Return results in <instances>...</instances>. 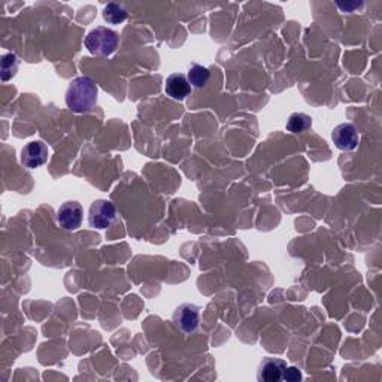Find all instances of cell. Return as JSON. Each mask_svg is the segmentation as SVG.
<instances>
[{
	"instance_id": "cell-1",
	"label": "cell",
	"mask_w": 382,
	"mask_h": 382,
	"mask_svg": "<svg viewBox=\"0 0 382 382\" xmlns=\"http://www.w3.org/2000/svg\"><path fill=\"white\" fill-rule=\"evenodd\" d=\"M99 88L94 81L88 77L75 78L68 87L66 105L77 114L92 111L97 103Z\"/></svg>"
},
{
	"instance_id": "cell-2",
	"label": "cell",
	"mask_w": 382,
	"mask_h": 382,
	"mask_svg": "<svg viewBox=\"0 0 382 382\" xmlns=\"http://www.w3.org/2000/svg\"><path fill=\"white\" fill-rule=\"evenodd\" d=\"M118 33L108 27H96L87 34L86 47L94 56H112L118 48Z\"/></svg>"
},
{
	"instance_id": "cell-3",
	"label": "cell",
	"mask_w": 382,
	"mask_h": 382,
	"mask_svg": "<svg viewBox=\"0 0 382 382\" xmlns=\"http://www.w3.org/2000/svg\"><path fill=\"white\" fill-rule=\"evenodd\" d=\"M117 220V208L111 200L99 199L90 206L88 223L94 229H108Z\"/></svg>"
},
{
	"instance_id": "cell-4",
	"label": "cell",
	"mask_w": 382,
	"mask_h": 382,
	"mask_svg": "<svg viewBox=\"0 0 382 382\" xmlns=\"http://www.w3.org/2000/svg\"><path fill=\"white\" fill-rule=\"evenodd\" d=\"M174 323L183 333H194L200 323V309L194 303L179 305L174 312Z\"/></svg>"
},
{
	"instance_id": "cell-5",
	"label": "cell",
	"mask_w": 382,
	"mask_h": 382,
	"mask_svg": "<svg viewBox=\"0 0 382 382\" xmlns=\"http://www.w3.org/2000/svg\"><path fill=\"white\" fill-rule=\"evenodd\" d=\"M84 209L81 203L70 200V202L63 203L57 211V223L65 230H77L83 224Z\"/></svg>"
},
{
	"instance_id": "cell-6",
	"label": "cell",
	"mask_w": 382,
	"mask_h": 382,
	"mask_svg": "<svg viewBox=\"0 0 382 382\" xmlns=\"http://www.w3.org/2000/svg\"><path fill=\"white\" fill-rule=\"evenodd\" d=\"M332 139L336 147L342 151H352L359 147L360 136L356 129V125L351 123H343L338 127H334L332 133Z\"/></svg>"
},
{
	"instance_id": "cell-7",
	"label": "cell",
	"mask_w": 382,
	"mask_h": 382,
	"mask_svg": "<svg viewBox=\"0 0 382 382\" xmlns=\"http://www.w3.org/2000/svg\"><path fill=\"white\" fill-rule=\"evenodd\" d=\"M48 160V148L42 141H33L21 150V163L27 169L43 166Z\"/></svg>"
},
{
	"instance_id": "cell-8",
	"label": "cell",
	"mask_w": 382,
	"mask_h": 382,
	"mask_svg": "<svg viewBox=\"0 0 382 382\" xmlns=\"http://www.w3.org/2000/svg\"><path fill=\"white\" fill-rule=\"evenodd\" d=\"M285 368H287V363L283 359L266 357L260 363L257 378L259 381H263V382H278L283 379Z\"/></svg>"
},
{
	"instance_id": "cell-9",
	"label": "cell",
	"mask_w": 382,
	"mask_h": 382,
	"mask_svg": "<svg viewBox=\"0 0 382 382\" xmlns=\"http://www.w3.org/2000/svg\"><path fill=\"white\" fill-rule=\"evenodd\" d=\"M166 94L174 100H184L191 93V86L184 74H174L166 79Z\"/></svg>"
},
{
	"instance_id": "cell-10",
	"label": "cell",
	"mask_w": 382,
	"mask_h": 382,
	"mask_svg": "<svg viewBox=\"0 0 382 382\" xmlns=\"http://www.w3.org/2000/svg\"><path fill=\"white\" fill-rule=\"evenodd\" d=\"M187 79L191 87L205 88L211 79V72L202 65H191L187 74Z\"/></svg>"
},
{
	"instance_id": "cell-11",
	"label": "cell",
	"mask_w": 382,
	"mask_h": 382,
	"mask_svg": "<svg viewBox=\"0 0 382 382\" xmlns=\"http://www.w3.org/2000/svg\"><path fill=\"white\" fill-rule=\"evenodd\" d=\"M127 17H129V12H127V9L120 3L111 2L103 9V20L109 24H121L127 20Z\"/></svg>"
},
{
	"instance_id": "cell-12",
	"label": "cell",
	"mask_w": 382,
	"mask_h": 382,
	"mask_svg": "<svg viewBox=\"0 0 382 382\" xmlns=\"http://www.w3.org/2000/svg\"><path fill=\"white\" fill-rule=\"evenodd\" d=\"M312 120L311 117L303 112H294L291 114L287 121V130L290 133H303L308 129H311Z\"/></svg>"
},
{
	"instance_id": "cell-13",
	"label": "cell",
	"mask_w": 382,
	"mask_h": 382,
	"mask_svg": "<svg viewBox=\"0 0 382 382\" xmlns=\"http://www.w3.org/2000/svg\"><path fill=\"white\" fill-rule=\"evenodd\" d=\"M18 70V57L14 52H8L2 56V81L6 83V81L15 77Z\"/></svg>"
},
{
	"instance_id": "cell-14",
	"label": "cell",
	"mask_w": 382,
	"mask_h": 382,
	"mask_svg": "<svg viewBox=\"0 0 382 382\" xmlns=\"http://www.w3.org/2000/svg\"><path fill=\"white\" fill-rule=\"evenodd\" d=\"M283 379L288 381V382H297L302 379V372H300L297 368L291 366V368H285L284 370V375H283Z\"/></svg>"
},
{
	"instance_id": "cell-15",
	"label": "cell",
	"mask_w": 382,
	"mask_h": 382,
	"mask_svg": "<svg viewBox=\"0 0 382 382\" xmlns=\"http://www.w3.org/2000/svg\"><path fill=\"white\" fill-rule=\"evenodd\" d=\"M338 5V8H341L343 12H352L354 9H357V8H363V3H357V2H352V3H336Z\"/></svg>"
}]
</instances>
